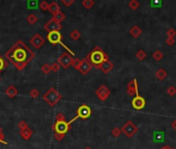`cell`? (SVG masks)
Returning <instances> with one entry per match:
<instances>
[{
  "label": "cell",
  "instance_id": "obj_1",
  "mask_svg": "<svg viewBox=\"0 0 176 149\" xmlns=\"http://www.w3.org/2000/svg\"><path fill=\"white\" fill-rule=\"evenodd\" d=\"M4 56L7 61H10L18 71H23L35 57V54L21 40H19L8 51H6Z\"/></svg>",
  "mask_w": 176,
  "mask_h": 149
},
{
  "label": "cell",
  "instance_id": "obj_2",
  "mask_svg": "<svg viewBox=\"0 0 176 149\" xmlns=\"http://www.w3.org/2000/svg\"><path fill=\"white\" fill-rule=\"evenodd\" d=\"M89 63L92 66H94L95 69H98V66L106 60H109V56L107 53H105L103 51V49L100 47H94V49L91 51L89 54L86 56L85 58Z\"/></svg>",
  "mask_w": 176,
  "mask_h": 149
},
{
  "label": "cell",
  "instance_id": "obj_3",
  "mask_svg": "<svg viewBox=\"0 0 176 149\" xmlns=\"http://www.w3.org/2000/svg\"><path fill=\"white\" fill-rule=\"evenodd\" d=\"M43 99L49 106L55 107L62 99V95L59 93V91H57V89H55L54 87H51L43 95Z\"/></svg>",
  "mask_w": 176,
  "mask_h": 149
},
{
  "label": "cell",
  "instance_id": "obj_4",
  "mask_svg": "<svg viewBox=\"0 0 176 149\" xmlns=\"http://www.w3.org/2000/svg\"><path fill=\"white\" fill-rule=\"evenodd\" d=\"M92 113L91 111V108L87 105H81V106L79 107L78 109H77V112H76V116H75L74 118L71 119L69 122L73 123L74 121H76L77 119H82V120H86L87 118H89Z\"/></svg>",
  "mask_w": 176,
  "mask_h": 149
},
{
  "label": "cell",
  "instance_id": "obj_5",
  "mask_svg": "<svg viewBox=\"0 0 176 149\" xmlns=\"http://www.w3.org/2000/svg\"><path fill=\"white\" fill-rule=\"evenodd\" d=\"M71 123L67 122V120H56V122L52 125V130L54 132L57 134H67L71 130Z\"/></svg>",
  "mask_w": 176,
  "mask_h": 149
},
{
  "label": "cell",
  "instance_id": "obj_6",
  "mask_svg": "<svg viewBox=\"0 0 176 149\" xmlns=\"http://www.w3.org/2000/svg\"><path fill=\"white\" fill-rule=\"evenodd\" d=\"M138 126L136 125L133 121L129 120L126 121L125 124H123V126L121 128V132L124 134L127 138H132L138 132Z\"/></svg>",
  "mask_w": 176,
  "mask_h": 149
},
{
  "label": "cell",
  "instance_id": "obj_7",
  "mask_svg": "<svg viewBox=\"0 0 176 149\" xmlns=\"http://www.w3.org/2000/svg\"><path fill=\"white\" fill-rule=\"evenodd\" d=\"M73 59H74V58H73V56H71L69 52H64V53H62V54L60 55V57L58 58L57 62L60 64V66H61V67H63V69H67L71 65Z\"/></svg>",
  "mask_w": 176,
  "mask_h": 149
},
{
  "label": "cell",
  "instance_id": "obj_8",
  "mask_svg": "<svg viewBox=\"0 0 176 149\" xmlns=\"http://www.w3.org/2000/svg\"><path fill=\"white\" fill-rule=\"evenodd\" d=\"M47 40L52 44L53 46L56 45H61L62 44V35L59 31H52L49 32L47 35Z\"/></svg>",
  "mask_w": 176,
  "mask_h": 149
},
{
  "label": "cell",
  "instance_id": "obj_9",
  "mask_svg": "<svg viewBox=\"0 0 176 149\" xmlns=\"http://www.w3.org/2000/svg\"><path fill=\"white\" fill-rule=\"evenodd\" d=\"M110 94H111V91L106 85H100L95 91V95L98 97V99H100L103 102L106 100L110 96Z\"/></svg>",
  "mask_w": 176,
  "mask_h": 149
},
{
  "label": "cell",
  "instance_id": "obj_10",
  "mask_svg": "<svg viewBox=\"0 0 176 149\" xmlns=\"http://www.w3.org/2000/svg\"><path fill=\"white\" fill-rule=\"evenodd\" d=\"M45 30L48 32H52V31H60L62 28V25H60V23H58L57 21H55L54 19H51L45 24Z\"/></svg>",
  "mask_w": 176,
  "mask_h": 149
},
{
  "label": "cell",
  "instance_id": "obj_11",
  "mask_svg": "<svg viewBox=\"0 0 176 149\" xmlns=\"http://www.w3.org/2000/svg\"><path fill=\"white\" fill-rule=\"evenodd\" d=\"M132 106H133V108L135 110H142L146 106L145 98L139 94L136 95V96H134L133 100H132Z\"/></svg>",
  "mask_w": 176,
  "mask_h": 149
},
{
  "label": "cell",
  "instance_id": "obj_12",
  "mask_svg": "<svg viewBox=\"0 0 176 149\" xmlns=\"http://www.w3.org/2000/svg\"><path fill=\"white\" fill-rule=\"evenodd\" d=\"M126 92L127 94L131 95V96H136V95L139 94L138 91V82L136 79L132 80L130 83H127V86H126Z\"/></svg>",
  "mask_w": 176,
  "mask_h": 149
},
{
  "label": "cell",
  "instance_id": "obj_13",
  "mask_svg": "<svg viewBox=\"0 0 176 149\" xmlns=\"http://www.w3.org/2000/svg\"><path fill=\"white\" fill-rule=\"evenodd\" d=\"M44 44H45V38L43 36H41V34H38V33L34 36H32L30 40V45L33 46L35 49H39Z\"/></svg>",
  "mask_w": 176,
  "mask_h": 149
},
{
  "label": "cell",
  "instance_id": "obj_14",
  "mask_svg": "<svg viewBox=\"0 0 176 149\" xmlns=\"http://www.w3.org/2000/svg\"><path fill=\"white\" fill-rule=\"evenodd\" d=\"M92 67L93 66L84 58V59L81 60V65L79 67V71H80V73H81L82 75H87V73L91 71Z\"/></svg>",
  "mask_w": 176,
  "mask_h": 149
},
{
  "label": "cell",
  "instance_id": "obj_15",
  "mask_svg": "<svg viewBox=\"0 0 176 149\" xmlns=\"http://www.w3.org/2000/svg\"><path fill=\"white\" fill-rule=\"evenodd\" d=\"M113 67H114V64L112 63L110 60H106V61H104L98 66V69H100L103 73H108L109 71H111L112 69H113Z\"/></svg>",
  "mask_w": 176,
  "mask_h": 149
},
{
  "label": "cell",
  "instance_id": "obj_16",
  "mask_svg": "<svg viewBox=\"0 0 176 149\" xmlns=\"http://www.w3.org/2000/svg\"><path fill=\"white\" fill-rule=\"evenodd\" d=\"M18 93H19L18 89L12 85L10 86V87H7L6 90H5V94H6V96L10 97V98H14V97H16L18 95Z\"/></svg>",
  "mask_w": 176,
  "mask_h": 149
},
{
  "label": "cell",
  "instance_id": "obj_17",
  "mask_svg": "<svg viewBox=\"0 0 176 149\" xmlns=\"http://www.w3.org/2000/svg\"><path fill=\"white\" fill-rule=\"evenodd\" d=\"M32 135H33V132H32V130H31V128H24V130H20V136H21L24 140H26V141L30 139Z\"/></svg>",
  "mask_w": 176,
  "mask_h": 149
},
{
  "label": "cell",
  "instance_id": "obj_18",
  "mask_svg": "<svg viewBox=\"0 0 176 149\" xmlns=\"http://www.w3.org/2000/svg\"><path fill=\"white\" fill-rule=\"evenodd\" d=\"M48 10H49L52 15H55L56 12H60V6L56 1H53L51 4H49V8H48Z\"/></svg>",
  "mask_w": 176,
  "mask_h": 149
},
{
  "label": "cell",
  "instance_id": "obj_19",
  "mask_svg": "<svg viewBox=\"0 0 176 149\" xmlns=\"http://www.w3.org/2000/svg\"><path fill=\"white\" fill-rule=\"evenodd\" d=\"M130 33H131V35L133 36V37H139V36L141 35V33H142V30H141L137 25H135V26H133L131 28Z\"/></svg>",
  "mask_w": 176,
  "mask_h": 149
},
{
  "label": "cell",
  "instance_id": "obj_20",
  "mask_svg": "<svg viewBox=\"0 0 176 149\" xmlns=\"http://www.w3.org/2000/svg\"><path fill=\"white\" fill-rule=\"evenodd\" d=\"M155 76H157V78L159 79V80L163 81L167 78L168 73H167V71H165L164 69H157V71L155 73Z\"/></svg>",
  "mask_w": 176,
  "mask_h": 149
},
{
  "label": "cell",
  "instance_id": "obj_21",
  "mask_svg": "<svg viewBox=\"0 0 176 149\" xmlns=\"http://www.w3.org/2000/svg\"><path fill=\"white\" fill-rule=\"evenodd\" d=\"M53 19H54L55 21H57L58 23H61V22L65 19V15L60 10V12H58L55 15H53Z\"/></svg>",
  "mask_w": 176,
  "mask_h": 149
},
{
  "label": "cell",
  "instance_id": "obj_22",
  "mask_svg": "<svg viewBox=\"0 0 176 149\" xmlns=\"http://www.w3.org/2000/svg\"><path fill=\"white\" fill-rule=\"evenodd\" d=\"M69 36H71V38L73 40H78L79 38L81 37V33H80V31H79V30L75 29V30H73V31L71 32Z\"/></svg>",
  "mask_w": 176,
  "mask_h": 149
},
{
  "label": "cell",
  "instance_id": "obj_23",
  "mask_svg": "<svg viewBox=\"0 0 176 149\" xmlns=\"http://www.w3.org/2000/svg\"><path fill=\"white\" fill-rule=\"evenodd\" d=\"M82 5L85 7L86 10H90L91 7L94 5V1L93 0H83L82 1Z\"/></svg>",
  "mask_w": 176,
  "mask_h": 149
},
{
  "label": "cell",
  "instance_id": "obj_24",
  "mask_svg": "<svg viewBox=\"0 0 176 149\" xmlns=\"http://www.w3.org/2000/svg\"><path fill=\"white\" fill-rule=\"evenodd\" d=\"M37 21H38V18L35 16V15H33V14H30L28 17H27V22H28L29 24H31V25L35 24Z\"/></svg>",
  "mask_w": 176,
  "mask_h": 149
},
{
  "label": "cell",
  "instance_id": "obj_25",
  "mask_svg": "<svg viewBox=\"0 0 176 149\" xmlns=\"http://www.w3.org/2000/svg\"><path fill=\"white\" fill-rule=\"evenodd\" d=\"M7 65H8V62H7L6 59H4L1 55H0V73L3 71L4 69H6Z\"/></svg>",
  "mask_w": 176,
  "mask_h": 149
},
{
  "label": "cell",
  "instance_id": "obj_26",
  "mask_svg": "<svg viewBox=\"0 0 176 149\" xmlns=\"http://www.w3.org/2000/svg\"><path fill=\"white\" fill-rule=\"evenodd\" d=\"M129 6H130L131 10H136L139 6H140V3H139L138 0H131V1L129 2Z\"/></svg>",
  "mask_w": 176,
  "mask_h": 149
},
{
  "label": "cell",
  "instance_id": "obj_27",
  "mask_svg": "<svg viewBox=\"0 0 176 149\" xmlns=\"http://www.w3.org/2000/svg\"><path fill=\"white\" fill-rule=\"evenodd\" d=\"M152 57H153V59H155V60H157V61H159V60L163 59L164 54H163V52H161L159 50H157V51H155V52L152 54Z\"/></svg>",
  "mask_w": 176,
  "mask_h": 149
},
{
  "label": "cell",
  "instance_id": "obj_28",
  "mask_svg": "<svg viewBox=\"0 0 176 149\" xmlns=\"http://www.w3.org/2000/svg\"><path fill=\"white\" fill-rule=\"evenodd\" d=\"M146 56H147V54H146L143 50H140V51H138V52L136 53V57L138 58L140 61H142V60H144L146 58Z\"/></svg>",
  "mask_w": 176,
  "mask_h": 149
},
{
  "label": "cell",
  "instance_id": "obj_29",
  "mask_svg": "<svg viewBox=\"0 0 176 149\" xmlns=\"http://www.w3.org/2000/svg\"><path fill=\"white\" fill-rule=\"evenodd\" d=\"M80 65H81V59H79V58H74V59H73V62H71V66H73L75 69L79 71Z\"/></svg>",
  "mask_w": 176,
  "mask_h": 149
},
{
  "label": "cell",
  "instance_id": "obj_30",
  "mask_svg": "<svg viewBox=\"0 0 176 149\" xmlns=\"http://www.w3.org/2000/svg\"><path fill=\"white\" fill-rule=\"evenodd\" d=\"M153 138H155V140L157 142H161V141L164 140V134H163L162 132H157L155 135H153Z\"/></svg>",
  "mask_w": 176,
  "mask_h": 149
},
{
  "label": "cell",
  "instance_id": "obj_31",
  "mask_svg": "<svg viewBox=\"0 0 176 149\" xmlns=\"http://www.w3.org/2000/svg\"><path fill=\"white\" fill-rule=\"evenodd\" d=\"M111 134H112V136L114 138H118L119 136L121 135L122 132H121V128H114L113 130H112V132H111Z\"/></svg>",
  "mask_w": 176,
  "mask_h": 149
},
{
  "label": "cell",
  "instance_id": "obj_32",
  "mask_svg": "<svg viewBox=\"0 0 176 149\" xmlns=\"http://www.w3.org/2000/svg\"><path fill=\"white\" fill-rule=\"evenodd\" d=\"M42 71H43L45 75H48L49 73H51V65L49 63H45L42 66Z\"/></svg>",
  "mask_w": 176,
  "mask_h": 149
},
{
  "label": "cell",
  "instance_id": "obj_33",
  "mask_svg": "<svg viewBox=\"0 0 176 149\" xmlns=\"http://www.w3.org/2000/svg\"><path fill=\"white\" fill-rule=\"evenodd\" d=\"M59 69H60V64L58 62H54V63L51 64V71H52L57 73V71H59Z\"/></svg>",
  "mask_w": 176,
  "mask_h": 149
},
{
  "label": "cell",
  "instance_id": "obj_34",
  "mask_svg": "<svg viewBox=\"0 0 176 149\" xmlns=\"http://www.w3.org/2000/svg\"><path fill=\"white\" fill-rule=\"evenodd\" d=\"M29 95H30V97H32V98H37L38 96H39V91H38L37 89H32L29 92Z\"/></svg>",
  "mask_w": 176,
  "mask_h": 149
},
{
  "label": "cell",
  "instance_id": "obj_35",
  "mask_svg": "<svg viewBox=\"0 0 176 149\" xmlns=\"http://www.w3.org/2000/svg\"><path fill=\"white\" fill-rule=\"evenodd\" d=\"M167 93L170 95V96H174L176 94V87L174 86H170L168 89H167Z\"/></svg>",
  "mask_w": 176,
  "mask_h": 149
},
{
  "label": "cell",
  "instance_id": "obj_36",
  "mask_svg": "<svg viewBox=\"0 0 176 149\" xmlns=\"http://www.w3.org/2000/svg\"><path fill=\"white\" fill-rule=\"evenodd\" d=\"M28 128V124L26 123V121L21 120L19 123H18V128H19L20 130H24V128Z\"/></svg>",
  "mask_w": 176,
  "mask_h": 149
},
{
  "label": "cell",
  "instance_id": "obj_37",
  "mask_svg": "<svg viewBox=\"0 0 176 149\" xmlns=\"http://www.w3.org/2000/svg\"><path fill=\"white\" fill-rule=\"evenodd\" d=\"M39 8H41L43 12H45V10H48V8H49V3H48L47 1H43V2L39 4Z\"/></svg>",
  "mask_w": 176,
  "mask_h": 149
},
{
  "label": "cell",
  "instance_id": "obj_38",
  "mask_svg": "<svg viewBox=\"0 0 176 149\" xmlns=\"http://www.w3.org/2000/svg\"><path fill=\"white\" fill-rule=\"evenodd\" d=\"M65 135L64 134H57V132H54V138L57 141H62V140L64 139Z\"/></svg>",
  "mask_w": 176,
  "mask_h": 149
},
{
  "label": "cell",
  "instance_id": "obj_39",
  "mask_svg": "<svg viewBox=\"0 0 176 149\" xmlns=\"http://www.w3.org/2000/svg\"><path fill=\"white\" fill-rule=\"evenodd\" d=\"M167 35H168V37H175V35H176V31L174 30L173 28H171V29H169V30L167 31Z\"/></svg>",
  "mask_w": 176,
  "mask_h": 149
},
{
  "label": "cell",
  "instance_id": "obj_40",
  "mask_svg": "<svg viewBox=\"0 0 176 149\" xmlns=\"http://www.w3.org/2000/svg\"><path fill=\"white\" fill-rule=\"evenodd\" d=\"M0 143H2V144H4V145H7V142L4 141V135H3L1 126H0Z\"/></svg>",
  "mask_w": 176,
  "mask_h": 149
},
{
  "label": "cell",
  "instance_id": "obj_41",
  "mask_svg": "<svg viewBox=\"0 0 176 149\" xmlns=\"http://www.w3.org/2000/svg\"><path fill=\"white\" fill-rule=\"evenodd\" d=\"M61 2L63 3L65 6H71V5L75 2V0H61Z\"/></svg>",
  "mask_w": 176,
  "mask_h": 149
},
{
  "label": "cell",
  "instance_id": "obj_42",
  "mask_svg": "<svg viewBox=\"0 0 176 149\" xmlns=\"http://www.w3.org/2000/svg\"><path fill=\"white\" fill-rule=\"evenodd\" d=\"M166 43L168 46H173L174 44H175V40H174L173 37H168L166 40Z\"/></svg>",
  "mask_w": 176,
  "mask_h": 149
},
{
  "label": "cell",
  "instance_id": "obj_43",
  "mask_svg": "<svg viewBox=\"0 0 176 149\" xmlns=\"http://www.w3.org/2000/svg\"><path fill=\"white\" fill-rule=\"evenodd\" d=\"M56 120H67V119H65V116L62 113H58L56 115Z\"/></svg>",
  "mask_w": 176,
  "mask_h": 149
},
{
  "label": "cell",
  "instance_id": "obj_44",
  "mask_svg": "<svg viewBox=\"0 0 176 149\" xmlns=\"http://www.w3.org/2000/svg\"><path fill=\"white\" fill-rule=\"evenodd\" d=\"M171 126H172V128H174V130H176V119H175V120H174V121H173V122H172V123H171Z\"/></svg>",
  "mask_w": 176,
  "mask_h": 149
},
{
  "label": "cell",
  "instance_id": "obj_45",
  "mask_svg": "<svg viewBox=\"0 0 176 149\" xmlns=\"http://www.w3.org/2000/svg\"><path fill=\"white\" fill-rule=\"evenodd\" d=\"M161 149H175L173 147H170V146H165V147H162Z\"/></svg>",
  "mask_w": 176,
  "mask_h": 149
},
{
  "label": "cell",
  "instance_id": "obj_46",
  "mask_svg": "<svg viewBox=\"0 0 176 149\" xmlns=\"http://www.w3.org/2000/svg\"><path fill=\"white\" fill-rule=\"evenodd\" d=\"M84 149H92V148H90V147H89V146H87V147H85V148H84Z\"/></svg>",
  "mask_w": 176,
  "mask_h": 149
},
{
  "label": "cell",
  "instance_id": "obj_47",
  "mask_svg": "<svg viewBox=\"0 0 176 149\" xmlns=\"http://www.w3.org/2000/svg\"><path fill=\"white\" fill-rule=\"evenodd\" d=\"M0 80H1V77H0Z\"/></svg>",
  "mask_w": 176,
  "mask_h": 149
}]
</instances>
